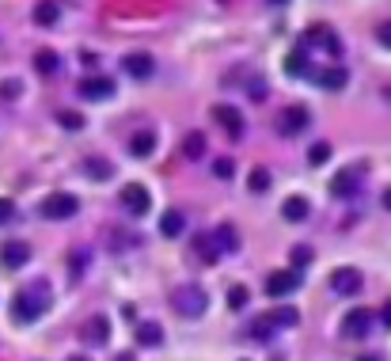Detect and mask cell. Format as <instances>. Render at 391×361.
<instances>
[{
  "mask_svg": "<svg viewBox=\"0 0 391 361\" xmlns=\"http://www.w3.org/2000/svg\"><path fill=\"white\" fill-rule=\"evenodd\" d=\"M58 122L65 129H84V114L80 110H58Z\"/></svg>",
  "mask_w": 391,
  "mask_h": 361,
  "instance_id": "obj_33",
  "label": "cell"
},
{
  "mask_svg": "<svg viewBox=\"0 0 391 361\" xmlns=\"http://www.w3.org/2000/svg\"><path fill=\"white\" fill-rule=\"evenodd\" d=\"M80 168H84V175H88L91 183H107L110 175H114V164H110L107 156H88Z\"/></svg>",
  "mask_w": 391,
  "mask_h": 361,
  "instance_id": "obj_17",
  "label": "cell"
},
{
  "mask_svg": "<svg viewBox=\"0 0 391 361\" xmlns=\"http://www.w3.org/2000/svg\"><path fill=\"white\" fill-rule=\"evenodd\" d=\"M20 91H23L20 80H4V84H0V96H4V99H15Z\"/></svg>",
  "mask_w": 391,
  "mask_h": 361,
  "instance_id": "obj_38",
  "label": "cell"
},
{
  "mask_svg": "<svg viewBox=\"0 0 391 361\" xmlns=\"http://www.w3.org/2000/svg\"><path fill=\"white\" fill-rule=\"evenodd\" d=\"M194 251H198L201 255V263H217V247H213V239H209V232L206 236H198V244H194Z\"/></svg>",
  "mask_w": 391,
  "mask_h": 361,
  "instance_id": "obj_31",
  "label": "cell"
},
{
  "mask_svg": "<svg viewBox=\"0 0 391 361\" xmlns=\"http://www.w3.org/2000/svg\"><path fill=\"white\" fill-rule=\"evenodd\" d=\"M266 323H270V327H274V331L296 327V323H300V312H296L293 304H285V308H274V312H270V316H266Z\"/></svg>",
  "mask_w": 391,
  "mask_h": 361,
  "instance_id": "obj_19",
  "label": "cell"
},
{
  "mask_svg": "<svg viewBox=\"0 0 391 361\" xmlns=\"http://www.w3.org/2000/svg\"><path fill=\"white\" fill-rule=\"evenodd\" d=\"M304 42H308V46H323V50H327L331 58H342V53H346V46H342L338 34H334L331 27H319V23L304 31Z\"/></svg>",
  "mask_w": 391,
  "mask_h": 361,
  "instance_id": "obj_7",
  "label": "cell"
},
{
  "mask_svg": "<svg viewBox=\"0 0 391 361\" xmlns=\"http://www.w3.org/2000/svg\"><path fill=\"white\" fill-rule=\"evenodd\" d=\"M372 312L369 308H353L346 320H342V335H350V339H365L369 331H372Z\"/></svg>",
  "mask_w": 391,
  "mask_h": 361,
  "instance_id": "obj_12",
  "label": "cell"
},
{
  "mask_svg": "<svg viewBox=\"0 0 391 361\" xmlns=\"http://www.w3.org/2000/svg\"><path fill=\"white\" fill-rule=\"evenodd\" d=\"M266 4H274V8H281V4H289V0H266Z\"/></svg>",
  "mask_w": 391,
  "mask_h": 361,
  "instance_id": "obj_44",
  "label": "cell"
},
{
  "mask_svg": "<svg viewBox=\"0 0 391 361\" xmlns=\"http://www.w3.org/2000/svg\"><path fill=\"white\" fill-rule=\"evenodd\" d=\"M80 339L88 342V346H103V342H110V320L107 316H91L80 327Z\"/></svg>",
  "mask_w": 391,
  "mask_h": 361,
  "instance_id": "obj_15",
  "label": "cell"
},
{
  "mask_svg": "<svg viewBox=\"0 0 391 361\" xmlns=\"http://www.w3.org/2000/svg\"><path fill=\"white\" fill-rule=\"evenodd\" d=\"M12 217H15V202L12 198H0V225H8Z\"/></svg>",
  "mask_w": 391,
  "mask_h": 361,
  "instance_id": "obj_37",
  "label": "cell"
},
{
  "mask_svg": "<svg viewBox=\"0 0 391 361\" xmlns=\"http://www.w3.org/2000/svg\"><path fill=\"white\" fill-rule=\"evenodd\" d=\"M183 228H186V217H183V209H167L164 217H160V232H164L167 239L183 236Z\"/></svg>",
  "mask_w": 391,
  "mask_h": 361,
  "instance_id": "obj_23",
  "label": "cell"
},
{
  "mask_svg": "<svg viewBox=\"0 0 391 361\" xmlns=\"http://www.w3.org/2000/svg\"><path fill=\"white\" fill-rule=\"evenodd\" d=\"M289 258H293L296 266H308V263H312V247H308V244H296L293 251H289Z\"/></svg>",
  "mask_w": 391,
  "mask_h": 361,
  "instance_id": "obj_35",
  "label": "cell"
},
{
  "mask_svg": "<svg viewBox=\"0 0 391 361\" xmlns=\"http://www.w3.org/2000/svg\"><path fill=\"white\" fill-rule=\"evenodd\" d=\"M361 285H365V277H361V270H353V266H338L331 274V289L338 297H353V293H361Z\"/></svg>",
  "mask_w": 391,
  "mask_h": 361,
  "instance_id": "obj_8",
  "label": "cell"
},
{
  "mask_svg": "<svg viewBox=\"0 0 391 361\" xmlns=\"http://www.w3.org/2000/svg\"><path fill=\"white\" fill-rule=\"evenodd\" d=\"M209 239H213V247H217V255H232V251H239V236H236V228H232V225L213 228Z\"/></svg>",
  "mask_w": 391,
  "mask_h": 361,
  "instance_id": "obj_16",
  "label": "cell"
},
{
  "mask_svg": "<svg viewBox=\"0 0 391 361\" xmlns=\"http://www.w3.org/2000/svg\"><path fill=\"white\" fill-rule=\"evenodd\" d=\"M118 202H122V209L129 217H145V213L152 209V198H148V190L141 183H126V187L118 190Z\"/></svg>",
  "mask_w": 391,
  "mask_h": 361,
  "instance_id": "obj_5",
  "label": "cell"
},
{
  "mask_svg": "<svg viewBox=\"0 0 391 361\" xmlns=\"http://www.w3.org/2000/svg\"><path fill=\"white\" fill-rule=\"evenodd\" d=\"M77 213H80V198H77V194L58 190V194H50V198L42 202V217H50V221H69V217H77Z\"/></svg>",
  "mask_w": 391,
  "mask_h": 361,
  "instance_id": "obj_4",
  "label": "cell"
},
{
  "mask_svg": "<svg viewBox=\"0 0 391 361\" xmlns=\"http://www.w3.org/2000/svg\"><path fill=\"white\" fill-rule=\"evenodd\" d=\"M110 96H114V80H110V77H88V80H80V99L99 103V99H110Z\"/></svg>",
  "mask_w": 391,
  "mask_h": 361,
  "instance_id": "obj_14",
  "label": "cell"
},
{
  "mask_svg": "<svg viewBox=\"0 0 391 361\" xmlns=\"http://www.w3.org/2000/svg\"><path fill=\"white\" fill-rule=\"evenodd\" d=\"M232 171H236V164H232L228 156H217V160H213V175H217V179H232Z\"/></svg>",
  "mask_w": 391,
  "mask_h": 361,
  "instance_id": "obj_34",
  "label": "cell"
},
{
  "mask_svg": "<svg viewBox=\"0 0 391 361\" xmlns=\"http://www.w3.org/2000/svg\"><path fill=\"white\" fill-rule=\"evenodd\" d=\"M46 308H50V285H46V282H34V285H27V289L15 293L12 320L15 323H34Z\"/></svg>",
  "mask_w": 391,
  "mask_h": 361,
  "instance_id": "obj_1",
  "label": "cell"
},
{
  "mask_svg": "<svg viewBox=\"0 0 391 361\" xmlns=\"http://www.w3.org/2000/svg\"><path fill=\"white\" fill-rule=\"evenodd\" d=\"M213 118L220 122V129H225L228 137H244V114H239L236 107H228V103H217L213 107Z\"/></svg>",
  "mask_w": 391,
  "mask_h": 361,
  "instance_id": "obj_13",
  "label": "cell"
},
{
  "mask_svg": "<svg viewBox=\"0 0 391 361\" xmlns=\"http://www.w3.org/2000/svg\"><path fill=\"white\" fill-rule=\"evenodd\" d=\"M69 361H91V357H69Z\"/></svg>",
  "mask_w": 391,
  "mask_h": 361,
  "instance_id": "obj_45",
  "label": "cell"
},
{
  "mask_svg": "<svg viewBox=\"0 0 391 361\" xmlns=\"http://www.w3.org/2000/svg\"><path fill=\"white\" fill-rule=\"evenodd\" d=\"M247 304H251L247 285H232V289H228V308H232V312H244Z\"/></svg>",
  "mask_w": 391,
  "mask_h": 361,
  "instance_id": "obj_29",
  "label": "cell"
},
{
  "mask_svg": "<svg viewBox=\"0 0 391 361\" xmlns=\"http://www.w3.org/2000/svg\"><path fill=\"white\" fill-rule=\"evenodd\" d=\"M308 213H312V206H308V198H300V194H296V198H289L285 206H281V217H285V221H293V225L308 221Z\"/></svg>",
  "mask_w": 391,
  "mask_h": 361,
  "instance_id": "obj_22",
  "label": "cell"
},
{
  "mask_svg": "<svg viewBox=\"0 0 391 361\" xmlns=\"http://www.w3.org/2000/svg\"><path fill=\"white\" fill-rule=\"evenodd\" d=\"M380 323L391 331V301H384V308H380Z\"/></svg>",
  "mask_w": 391,
  "mask_h": 361,
  "instance_id": "obj_41",
  "label": "cell"
},
{
  "mask_svg": "<svg viewBox=\"0 0 391 361\" xmlns=\"http://www.w3.org/2000/svg\"><path fill=\"white\" fill-rule=\"evenodd\" d=\"M122 69H126L133 80H148V77L156 72V61H152V53L133 50V53H126V58H122Z\"/></svg>",
  "mask_w": 391,
  "mask_h": 361,
  "instance_id": "obj_9",
  "label": "cell"
},
{
  "mask_svg": "<svg viewBox=\"0 0 391 361\" xmlns=\"http://www.w3.org/2000/svg\"><path fill=\"white\" fill-rule=\"evenodd\" d=\"M346 80H350V72L342 69V65H334V69L315 72V84H319L323 91H342V88H346Z\"/></svg>",
  "mask_w": 391,
  "mask_h": 361,
  "instance_id": "obj_18",
  "label": "cell"
},
{
  "mask_svg": "<svg viewBox=\"0 0 391 361\" xmlns=\"http://www.w3.org/2000/svg\"><path fill=\"white\" fill-rule=\"evenodd\" d=\"M376 39L384 42V50H391V20H384V23L376 27Z\"/></svg>",
  "mask_w": 391,
  "mask_h": 361,
  "instance_id": "obj_39",
  "label": "cell"
},
{
  "mask_svg": "<svg viewBox=\"0 0 391 361\" xmlns=\"http://www.w3.org/2000/svg\"><path fill=\"white\" fill-rule=\"evenodd\" d=\"M247 190L251 194H266L270 190V171L266 168H255V171H251L247 175Z\"/></svg>",
  "mask_w": 391,
  "mask_h": 361,
  "instance_id": "obj_28",
  "label": "cell"
},
{
  "mask_svg": "<svg viewBox=\"0 0 391 361\" xmlns=\"http://www.w3.org/2000/svg\"><path fill=\"white\" fill-rule=\"evenodd\" d=\"M361 183H365V171L361 168H342V171H334V179H331V194L334 198H353V194L361 190Z\"/></svg>",
  "mask_w": 391,
  "mask_h": 361,
  "instance_id": "obj_6",
  "label": "cell"
},
{
  "mask_svg": "<svg viewBox=\"0 0 391 361\" xmlns=\"http://www.w3.org/2000/svg\"><path fill=\"white\" fill-rule=\"evenodd\" d=\"M129 152H133L137 160L152 156V152H156V133H152V129H145V133H133V137H129Z\"/></svg>",
  "mask_w": 391,
  "mask_h": 361,
  "instance_id": "obj_21",
  "label": "cell"
},
{
  "mask_svg": "<svg viewBox=\"0 0 391 361\" xmlns=\"http://www.w3.org/2000/svg\"><path fill=\"white\" fill-rule=\"evenodd\" d=\"M61 20V4L58 0H39V4H34V23L39 27H53Z\"/></svg>",
  "mask_w": 391,
  "mask_h": 361,
  "instance_id": "obj_20",
  "label": "cell"
},
{
  "mask_svg": "<svg viewBox=\"0 0 391 361\" xmlns=\"http://www.w3.org/2000/svg\"><path fill=\"white\" fill-rule=\"evenodd\" d=\"M251 99H255V103H263V99H266V84H258V80H255V84H251Z\"/></svg>",
  "mask_w": 391,
  "mask_h": 361,
  "instance_id": "obj_40",
  "label": "cell"
},
{
  "mask_svg": "<svg viewBox=\"0 0 391 361\" xmlns=\"http://www.w3.org/2000/svg\"><path fill=\"white\" fill-rule=\"evenodd\" d=\"M34 69H39L42 77H58V72H61V58L53 50H39V53H34Z\"/></svg>",
  "mask_w": 391,
  "mask_h": 361,
  "instance_id": "obj_24",
  "label": "cell"
},
{
  "mask_svg": "<svg viewBox=\"0 0 391 361\" xmlns=\"http://www.w3.org/2000/svg\"><path fill=\"white\" fill-rule=\"evenodd\" d=\"M183 156L186 160H201V156H206V133H198V129L186 133L183 137Z\"/></svg>",
  "mask_w": 391,
  "mask_h": 361,
  "instance_id": "obj_25",
  "label": "cell"
},
{
  "mask_svg": "<svg viewBox=\"0 0 391 361\" xmlns=\"http://www.w3.org/2000/svg\"><path fill=\"white\" fill-rule=\"evenodd\" d=\"M380 202H384V209H387V213H391V187H387V190H384V194H380Z\"/></svg>",
  "mask_w": 391,
  "mask_h": 361,
  "instance_id": "obj_42",
  "label": "cell"
},
{
  "mask_svg": "<svg viewBox=\"0 0 391 361\" xmlns=\"http://www.w3.org/2000/svg\"><path fill=\"white\" fill-rule=\"evenodd\" d=\"M357 361H384V357H376V354H361Z\"/></svg>",
  "mask_w": 391,
  "mask_h": 361,
  "instance_id": "obj_43",
  "label": "cell"
},
{
  "mask_svg": "<svg viewBox=\"0 0 391 361\" xmlns=\"http://www.w3.org/2000/svg\"><path fill=\"white\" fill-rule=\"evenodd\" d=\"M0 263H4L8 270L27 266V263H31V244H23V239H8V244L0 247Z\"/></svg>",
  "mask_w": 391,
  "mask_h": 361,
  "instance_id": "obj_11",
  "label": "cell"
},
{
  "mask_svg": "<svg viewBox=\"0 0 391 361\" xmlns=\"http://www.w3.org/2000/svg\"><path fill=\"white\" fill-rule=\"evenodd\" d=\"M296 289H300V274H293V270H274L266 277L270 297H289V293H296Z\"/></svg>",
  "mask_w": 391,
  "mask_h": 361,
  "instance_id": "obj_10",
  "label": "cell"
},
{
  "mask_svg": "<svg viewBox=\"0 0 391 361\" xmlns=\"http://www.w3.org/2000/svg\"><path fill=\"white\" fill-rule=\"evenodd\" d=\"M171 308L186 320H198V316H206L209 297L201 285H179V289H171Z\"/></svg>",
  "mask_w": 391,
  "mask_h": 361,
  "instance_id": "obj_2",
  "label": "cell"
},
{
  "mask_svg": "<svg viewBox=\"0 0 391 361\" xmlns=\"http://www.w3.org/2000/svg\"><path fill=\"white\" fill-rule=\"evenodd\" d=\"M88 258H91L88 247H77V251L69 255V270H72V277H80L84 270H88Z\"/></svg>",
  "mask_w": 391,
  "mask_h": 361,
  "instance_id": "obj_30",
  "label": "cell"
},
{
  "mask_svg": "<svg viewBox=\"0 0 391 361\" xmlns=\"http://www.w3.org/2000/svg\"><path fill=\"white\" fill-rule=\"evenodd\" d=\"M285 72L289 77H308V50H304V46L285 58Z\"/></svg>",
  "mask_w": 391,
  "mask_h": 361,
  "instance_id": "obj_27",
  "label": "cell"
},
{
  "mask_svg": "<svg viewBox=\"0 0 391 361\" xmlns=\"http://www.w3.org/2000/svg\"><path fill=\"white\" fill-rule=\"evenodd\" d=\"M331 160V145L327 141H315L312 149H308V164L312 168H319V164H327Z\"/></svg>",
  "mask_w": 391,
  "mask_h": 361,
  "instance_id": "obj_32",
  "label": "cell"
},
{
  "mask_svg": "<svg viewBox=\"0 0 391 361\" xmlns=\"http://www.w3.org/2000/svg\"><path fill=\"white\" fill-rule=\"evenodd\" d=\"M251 335H255V339H263V342H270V339H274V327H270V323H266V316H263V320H255V327H251Z\"/></svg>",
  "mask_w": 391,
  "mask_h": 361,
  "instance_id": "obj_36",
  "label": "cell"
},
{
  "mask_svg": "<svg viewBox=\"0 0 391 361\" xmlns=\"http://www.w3.org/2000/svg\"><path fill=\"white\" fill-rule=\"evenodd\" d=\"M308 126H312V110L300 107V103H296V107H285L281 114H277V122H274V129L281 137H300Z\"/></svg>",
  "mask_w": 391,
  "mask_h": 361,
  "instance_id": "obj_3",
  "label": "cell"
},
{
  "mask_svg": "<svg viewBox=\"0 0 391 361\" xmlns=\"http://www.w3.org/2000/svg\"><path fill=\"white\" fill-rule=\"evenodd\" d=\"M137 342H141V346H160V342H164V327H160V323H152V320H145L141 327H137Z\"/></svg>",
  "mask_w": 391,
  "mask_h": 361,
  "instance_id": "obj_26",
  "label": "cell"
}]
</instances>
